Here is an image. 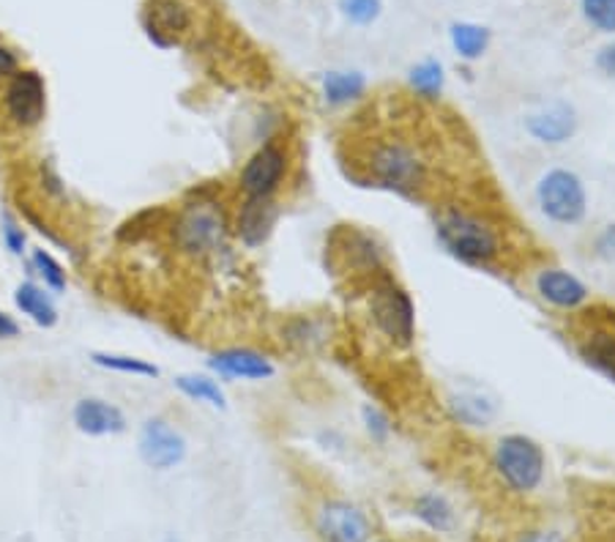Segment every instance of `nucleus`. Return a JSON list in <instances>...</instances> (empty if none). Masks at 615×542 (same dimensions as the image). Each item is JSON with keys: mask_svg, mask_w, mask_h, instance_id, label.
I'll return each instance as SVG.
<instances>
[{"mask_svg": "<svg viewBox=\"0 0 615 542\" xmlns=\"http://www.w3.org/2000/svg\"><path fill=\"white\" fill-rule=\"evenodd\" d=\"M437 247L460 267L495 271L506 261V228L484 209L465 203H446L433 214Z\"/></svg>", "mask_w": 615, "mask_h": 542, "instance_id": "f257e3e1", "label": "nucleus"}, {"mask_svg": "<svg viewBox=\"0 0 615 542\" xmlns=\"http://www.w3.org/2000/svg\"><path fill=\"white\" fill-rule=\"evenodd\" d=\"M362 175H353V181H362V187L397 194L402 200H422L430 190L433 179V164L424 154L416 140L405 134H381L364 149Z\"/></svg>", "mask_w": 615, "mask_h": 542, "instance_id": "f03ea898", "label": "nucleus"}, {"mask_svg": "<svg viewBox=\"0 0 615 542\" xmlns=\"http://www.w3.org/2000/svg\"><path fill=\"white\" fill-rule=\"evenodd\" d=\"M356 285H362L364 291V315L372 332L386 340L392 349H413L419 332L416 302H413V293L400 282V277L386 269Z\"/></svg>", "mask_w": 615, "mask_h": 542, "instance_id": "7ed1b4c3", "label": "nucleus"}, {"mask_svg": "<svg viewBox=\"0 0 615 542\" xmlns=\"http://www.w3.org/2000/svg\"><path fill=\"white\" fill-rule=\"evenodd\" d=\"M194 198L186 200L175 211L170 222L175 250L189 258H211L228 250L233 239V217L222 205V200L211 192H192Z\"/></svg>", "mask_w": 615, "mask_h": 542, "instance_id": "20e7f679", "label": "nucleus"}, {"mask_svg": "<svg viewBox=\"0 0 615 542\" xmlns=\"http://www.w3.org/2000/svg\"><path fill=\"white\" fill-rule=\"evenodd\" d=\"M531 203L555 231H577L591 214L588 181L569 164H550L531 187Z\"/></svg>", "mask_w": 615, "mask_h": 542, "instance_id": "39448f33", "label": "nucleus"}, {"mask_svg": "<svg viewBox=\"0 0 615 542\" xmlns=\"http://www.w3.org/2000/svg\"><path fill=\"white\" fill-rule=\"evenodd\" d=\"M490 465L501 485L514 496H531L544 485L547 476V452L542 441L528 433H504L493 441Z\"/></svg>", "mask_w": 615, "mask_h": 542, "instance_id": "423d86ee", "label": "nucleus"}, {"mask_svg": "<svg viewBox=\"0 0 615 542\" xmlns=\"http://www.w3.org/2000/svg\"><path fill=\"white\" fill-rule=\"evenodd\" d=\"M331 252L353 282H364L381 271L392 269L386 241L364 225H340L331 235Z\"/></svg>", "mask_w": 615, "mask_h": 542, "instance_id": "0eeeda50", "label": "nucleus"}, {"mask_svg": "<svg viewBox=\"0 0 615 542\" xmlns=\"http://www.w3.org/2000/svg\"><path fill=\"white\" fill-rule=\"evenodd\" d=\"M290 168H293V157L288 145L282 140H265V143H258V149L241 164L235 187L241 198L276 200V194L285 187Z\"/></svg>", "mask_w": 615, "mask_h": 542, "instance_id": "6e6552de", "label": "nucleus"}, {"mask_svg": "<svg viewBox=\"0 0 615 542\" xmlns=\"http://www.w3.org/2000/svg\"><path fill=\"white\" fill-rule=\"evenodd\" d=\"M531 291L547 310L561 315H575L594 304V291L588 282L564 263L544 261L531 269Z\"/></svg>", "mask_w": 615, "mask_h": 542, "instance_id": "1a4fd4ad", "label": "nucleus"}, {"mask_svg": "<svg viewBox=\"0 0 615 542\" xmlns=\"http://www.w3.org/2000/svg\"><path fill=\"white\" fill-rule=\"evenodd\" d=\"M520 127L534 145L564 149L579 134L583 118L569 99H550V102L536 104L534 110H525Z\"/></svg>", "mask_w": 615, "mask_h": 542, "instance_id": "9d476101", "label": "nucleus"}, {"mask_svg": "<svg viewBox=\"0 0 615 542\" xmlns=\"http://www.w3.org/2000/svg\"><path fill=\"white\" fill-rule=\"evenodd\" d=\"M138 455L151 471H173L186 461L189 441L168 416H148L138 433Z\"/></svg>", "mask_w": 615, "mask_h": 542, "instance_id": "9b49d317", "label": "nucleus"}, {"mask_svg": "<svg viewBox=\"0 0 615 542\" xmlns=\"http://www.w3.org/2000/svg\"><path fill=\"white\" fill-rule=\"evenodd\" d=\"M315 534L321 542H370L375 526L362 504L351 499H323L315 510Z\"/></svg>", "mask_w": 615, "mask_h": 542, "instance_id": "f8f14e48", "label": "nucleus"}, {"mask_svg": "<svg viewBox=\"0 0 615 542\" xmlns=\"http://www.w3.org/2000/svg\"><path fill=\"white\" fill-rule=\"evenodd\" d=\"M3 110L14 127L37 129L47 116V82L37 69H20L6 80Z\"/></svg>", "mask_w": 615, "mask_h": 542, "instance_id": "ddd939ff", "label": "nucleus"}, {"mask_svg": "<svg viewBox=\"0 0 615 542\" xmlns=\"http://www.w3.org/2000/svg\"><path fill=\"white\" fill-rule=\"evenodd\" d=\"M443 411L457 428L484 433L498 422L501 403L493 392L482 387H454L443 398Z\"/></svg>", "mask_w": 615, "mask_h": 542, "instance_id": "4468645a", "label": "nucleus"}, {"mask_svg": "<svg viewBox=\"0 0 615 542\" xmlns=\"http://www.w3.org/2000/svg\"><path fill=\"white\" fill-rule=\"evenodd\" d=\"M205 368L219 381H271L276 375V364L269 353L252 349V345H230L219 349L205 359Z\"/></svg>", "mask_w": 615, "mask_h": 542, "instance_id": "2eb2a0df", "label": "nucleus"}, {"mask_svg": "<svg viewBox=\"0 0 615 542\" xmlns=\"http://www.w3.org/2000/svg\"><path fill=\"white\" fill-rule=\"evenodd\" d=\"M280 217L282 205L276 200L241 198L239 209L233 214V235L246 250H260L274 235Z\"/></svg>", "mask_w": 615, "mask_h": 542, "instance_id": "dca6fc26", "label": "nucleus"}, {"mask_svg": "<svg viewBox=\"0 0 615 542\" xmlns=\"http://www.w3.org/2000/svg\"><path fill=\"white\" fill-rule=\"evenodd\" d=\"M72 422L82 435L104 439V435L127 433L129 420L121 405L104 398H80L72 409Z\"/></svg>", "mask_w": 615, "mask_h": 542, "instance_id": "f3484780", "label": "nucleus"}, {"mask_svg": "<svg viewBox=\"0 0 615 542\" xmlns=\"http://www.w3.org/2000/svg\"><path fill=\"white\" fill-rule=\"evenodd\" d=\"M370 93V78L362 69H329L321 74V102L329 110H347L362 104Z\"/></svg>", "mask_w": 615, "mask_h": 542, "instance_id": "a211bd4d", "label": "nucleus"}, {"mask_svg": "<svg viewBox=\"0 0 615 542\" xmlns=\"http://www.w3.org/2000/svg\"><path fill=\"white\" fill-rule=\"evenodd\" d=\"M334 323L317 312H299L282 323V340L299 353H317L329 345Z\"/></svg>", "mask_w": 615, "mask_h": 542, "instance_id": "6ab92c4d", "label": "nucleus"}, {"mask_svg": "<svg viewBox=\"0 0 615 542\" xmlns=\"http://www.w3.org/2000/svg\"><path fill=\"white\" fill-rule=\"evenodd\" d=\"M192 28V11L183 0H157L151 9V20H145L148 39L157 47L168 50L173 47L175 37Z\"/></svg>", "mask_w": 615, "mask_h": 542, "instance_id": "aec40b11", "label": "nucleus"}, {"mask_svg": "<svg viewBox=\"0 0 615 542\" xmlns=\"http://www.w3.org/2000/svg\"><path fill=\"white\" fill-rule=\"evenodd\" d=\"M405 86L407 91L413 93V99H419V102L441 104L448 88L446 63L435 56L422 58V61H416L411 69H407Z\"/></svg>", "mask_w": 615, "mask_h": 542, "instance_id": "412c9836", "label": "nucleus"}, {"mask_svg": "<svg viewBox=\"0 0 615 542\" xmlns=\"http://www.w3.org/2000/svg\"><path fill=\"white\" fill-rule=\"evenodd\" d=\"M577 357L583 359L585 368L599 373L615 384V327H596L585 332L577 343Z\"/></svg>", "mask_w": 615, "mask_h": 542, "instance_id": "4be33fe9", "label": "nucleus"}, {"mask_svg": "<svg viewBox=\"0 0 615 542\" xmlns=\"http://www.w3.org/2000/svg\"><path fill=\"white\" fill-rule=\"evenodd\" d=\"M448 47L463 63H478L493 47V28L473 20H454L448 26Z\"/></svg>", "mask_w": 615, "mask_h": 542, "instance_id": "5701e85b", "label": "nucleus"}, {"mask_svg": "<svg viewBox=\"0 0 615 542\" xmlns=\"http://www.w3.org/2000/svg\"><path fill=\"white\" fill-rule=\"evenodd\" d=\"M14 308L20 310L22 315L31 318L41 329H52L61 321V312H58L52 293L33 280H22L20 285L14 288Z\"/></svg>", "mask_w": 615, "mask_h": 542, "instance_id": "b1692460", "label": "nucleus"}, {"mask_svg": "<svg viewBox=\"0 0 615 542\" xmlns=\"http://www.w3.org/2000/svg\"><path fill=\"white\" fill-rule=\"evenodd\" d=\"M413 518H416L422 526H427L435 534H448L457 526V510L448 502V496L437 491H424L413 499L411 504Z\"/></svg>", "mask_w": 615, "mask_h": 542, "instance_id": "393cba45", "label": "nucleus"}, {"mask_svg": "<svg viewBox=\"0 0 615 542\" xmlns=\"http://www.w3.org/2000/svg\"><path fill=\"white\" fill-rule=\"evenodd\" d=\"M173 387L179 389L192 403H205L216 411H228V394H224L222 381L211 373H181L173 379Z\"/></svg>", "mask_w": 615, "mask_h": 542, "instance_id": "a878e982", "label": "nucleus"}, {"mask_svg": "<svg viewBox=\"0 0 615 542\" xmlns=\"http://www.w3.org/2000/svg\"><path fill=\"white\" fill-rule=\"evenodd\" d=\"M91 359L97 368L110 370V373H121V375H134V379H159L162 370L157 368L148 359L132 357V353H112V351H91Z\"/></svg>", "mask_w": 615, "mask_h": 542, "instance_id": "bb28decb", "label": "nucleus"}, {"mask_svg": "<svg viewBox=\"0 0 615 542\" xmlns=\"http://www.w3.org/2000/svg\"><path fill=\"white\" fill-rule=\"evenodd\" d=\"M359 425H362L364 435L370 439V444L375 446H389L394 439V420L386 409H381L377 403L366 400L359 405Z\"/></svg>", "mask_w": 615, "mask_h": 542, "instance_id": "cd10ccee", "label": "nucleus"}, {"mask_svg": "<svg viewBox=\"0 0 615 542\" xmlns=\"http://www.w3.org/2000/svg\"><path fill=\"white\" fill-rule=\"evenodd\" d=\"M336 11L351 28H372L386 11L383 0H336Z\"/></svg>", "mask_w": 615, "mask_h": 542, "instance_id": "c85d7f7f", "label": "nucleus"}, {"mask_svg": "<svg viewBox=\"0 0 615 542\" xmlns=\"http://www.w3.org/2000/svg\"><path fill=\"white\" fill-rule=\"evenodd\" d=\"M577 11L591 31L615 37V0H579Z\"/></svg>", "mask_w": 615, "mask_h": 542, "instance_id": "c756f323", "label": "nucleus"}, {"mask_svg": "<svg viewBox=\"0 0 615 542\" xmlns=\"http://www.w3.org/2000/svg\"><path fill=\"white\" fill-rule=\"evenodd\" d=\"M31 267L37 269V274L41 277V282H44L47 291L52 293H63L69 285V277L67 269L61 267V261H58L52 252L47 250H33L31 252Z\"/></svg>", "mask_w": 615, "mask_h": 542, "instance_id": "7c9ffc66", "label": "nucleus"}, {"mask_svg": "<svg viewBox=\"0 0 615 542\" xmlns=\"http://www.w3.org/2000/svg\"><path fill=\"white\" fill-rule=\"evenodd\" d=\"M588 250L599 263L615 267V222H605L602 228H596L594 235H591Z\"/></svg>", "mask_w": 615, "mask_h": 542, "instance_id": "2f4dec72", "label": "nucleus"}, {"mask_svg": "<svg viewBox=\"0 0 615 542\" xmlns=\"http://www.w3.org/2000/svg\"><path fill=\"white\" fill-rule=\"evenodd\" d=\"M0 239H3V247L11 252L14 258H22L28 250V235L26 228L20 225V222L14 220V217L6 211L3 217H0Z\"/></svg>", "mask_w": 615, "mask_h": 542, "instance_id": "473e14b6", "label": "nucleus"}, {"mask_svg": "<svg viewBox=\"0 0 615 542\" xmlns=\"http://www.w3.org/2000/svg\"><path fill=\"white\" fill-rule=\"evenodd\" d=\"M594 69L602 78L615 82V39L605 41V44L594 52Z\"/></svg>", "mask_w": 615, "mask_h": 542, "instance_id": "72a5a7b5", "label": "nucleus"}, {"mask_svg": "<svg viewBox=\"0 0 615 542\" xmlns=\"http://www.w3.org/2000/svg\"><path fill=\"white\" fill-rule=\"evenodd\" d=\"M20 69V56L9 44H0V80H11Z\"/></svg>", "mask_w": 615, "mask_h": 542, "instance_id": "f704fd0d", "label": "nucleus"}, {"mask_svg": "<svg viewBox=\"0 0 615 542\" xmlns=\"http://www.w3.org/2000/svg\"><path fill=\"white\" fill-rule=\"evenodd\" d=\"M514 542H569V538L558 532V529H531V532H523Z\"/></svg>", "mask_w": 615, "mask_h": 542, "instance_id": "c9c22d12", "label": "nucleus"}, {"mask_svg": "<svg viewBox=\"0 0 615 542\" xmlns=\"http://www.w3.org/2000/svg\"><path fill=\"white\" fill-rule=\"evenodd\" d=\"M22 334L20 321L14 315H9L6 310H0V340H17Z\"/></svg>", "mask_w": 615, "mask_h": 542, "instance_id": "e433bc0d", "label": "nucleus"}, {"mask_svg": "<svg viewBox=\"0 0 615 542\" xmlns=\"http://www.w3.org/2000/svg\"><path fill=\"white\" fill-rule=\"evenodd\" d=\"M317 441H321L323 450H342L345 446V433L336 428H326L317 433Z\"/></svg>", "mask_w": 615, "mask_h": 542, "instance_id": "4c0bfd02", "label": "nucleus"}, {"mask_svg": "<svg viewBox=\"0 0 615 542\" xmlns=\"http://www.w3.org/2000/svg\"><path fill=\"white\" fill-rule=\"evenodd\" d=\"M370 542H397V540H370Z\"/></svg>", "mask_w": 615, "mask_h": 542, "instance_id": "58836bf2", "label": "nucleus"}]
</instances>
